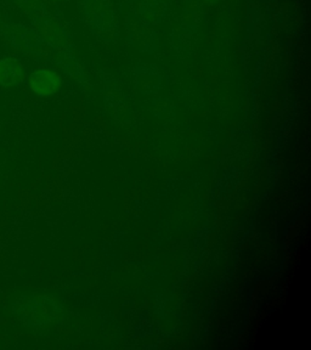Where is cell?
I'll use <instances>...</instances> for the list:
<instances>
[{"mask_svg": "<svg viewBox=\"0 0 311 350\" xmlns=\"http://www.w3.org/2000/svg\"><path fill=\"white\" fill-rule=\"evenodd\" d=\"M29 87L39 96H49L60 89L61 79L55 72L49 70H38L33 72L29 79Z\"/></svg>", "mask_w": 311, "mask_h": 350, "instance_id": "6da1fadb", "label": "cell"}, {"mask_svg": "<svg viewBox=\"0 0 311 350\" xmlns=\"http://www.w3.org/2000/svg\"><path fill=\"white\" fill-rule=\"evenodd\" d=\"M23 81L22 66L16 60L3 59L0 60V85L12 87Z\"/></svg>", "mask_w": 311, "mask_h": 350, "instance_id": "7a4b0ae2", "label": "cell"}]
</instances>
